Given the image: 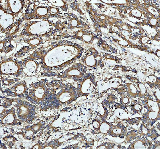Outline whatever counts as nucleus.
<instances>
[{"label": "nucleus", "instance_id": "f257e3e1", "mask_svg": "<svg viewBox=\"0 0 160 149\" xmlns=\"http://www.w3.org/2000/svg\"><path fill=\"white\" fill-rule=\"evenodd\" d=\"M50 91V85L47 79L32 83L29 85L26 99L32 104L45 105Z\"/></svg>", "mask_w": 160, "mask_h": 149}, {"label": "nucleus", "instance_id": "f03ea898", "mask_svg": "<svg viewBox=\"0 0 160 149\" xmlns=\"http://www.w3.org/2000/svg\"><path fill=\"white\" fill-rule=\"evenodd\" d=\"M53 27L48 20L28 22L25 24L24 28L18 36L49 37L54 34Z\"/></svg>", "mask_w": 160, "mask_h": 149}, {"label": "nucleus", "instance_id": "7ed1b4c3", "mask_svg": "<svg viewBox=\"0 0 160 149\" xmlns=\"http://www.w3.org/2000/svg\"><path fill=\"white\" fill-rule=\"evenodd\" d=\"M11 100L12 105L17 107L18 116L21 123L31 124L36 118L35 106L20 98H14Z\"/></svg>", "mask_w": 160, "mask_h": 149}, {"label": "nucleus", "instance_id": "20e7f679", "mask_svg": "<svg viewBox=\"0 0 160 149\" xmlns=\"http://www.w3.org/2000/svg\"><path fill=\"white\" fill-rule=\"evenodd\" d=\"M23 72L22 61L17 58L9 57L1 61V76L18 77Z\"/></svg>", "mask_w": 160, "mask_h": 149}, {"label": "nucleus", "instance_id": "39448f33", "mask_svg": "<svg viewBox=\"0 0 160 149\" xmlns=\"http://www.w3.org/2000/svg\"><path fill=\"white\" fill-rule=\"evenodd\" d=\"M28 87L25 81H19L16 83L13 86L2 91L3 94H5L7 96L18 98H26L27 97Z\"/></svg>", "mask_w": 160, "mask_h": 149}, {"label": "nucleus", "instance_id": "423d86ee", "mask_svg": "<svg viewBox=\"0 0 160 149\" xmlns=\"http://www.w3.org/2000/svg\"><path fill=\"white\" fill-rule=\"evenodd\" d=\"M23 16L25 20L27 21L34 19L47 20L49 17V5L37 6L29 13H26Z\"/></svg>", "mask_w": 160, "mask_h": 149}, {"label": "nucleus", "instance_id": "0eeeda50", "mask_svg": "<svg viewBox=\"0 0 160 149\" xmlns=\"http://www.w3.org/2000/svg\"><path fill=\"white\" fill-rule=\"evenodd\" d=\"M15 17L9 13L1 4L0 11V27L1 32L4 34L7 29L14 23Z\"/></svg>", "mask_w": 160, "mask_h": 149}, {"label": "nucleus", "instance_id": "6e6552de", "mask_svg": "<svg viewBox=\"0 0 160 149\" xmlns=\"http://www.w3.org/2000/svg\"><path fill=\"white\" fill-rule=\"evenodd\" d=\"M23 72L25 75L31 76L35 75L38 72L40 62L30 56L22 60Z\"/></svg>", "mask_w": 160, "mask_h": 149}, {"label": "nucleus", "instance_id": "1a4fd4ad", "mask_svg": "<svg viewBox=\"0 0 160 149\" xmlns=\"http://www.w3.org/2000/svg\"><path fill=\"white\" fill-rule=\"evenodd\" d=\"M21 123L16 114V109L13 107L9 110L6 109L1 114V124L3 125H15Z\"/></svg>", "mask_w": 160, "mask_h": 149}, {"label": "nucleus", "instance_id": "9d476101", "mask_svg": "<svg viewBox=\"0 0 160 149\" xmlns=\"http://www.w3.org/2000/svg\"><path fill=\"white\" fill-rule=\"evenodd\" d=\"M6 9L15 17L16 18L24 8L25 6L26 1L8 0L6 1Z\"/></svg>", "mask_w": 160, "mask_h": 149}, {"label": "nucleus", "instance_id": "9b49d317", "mask_svg": "<svg viewBox=\"0 0 160 149\" xmlns=\"http://www.w3.org/2000/svg\"><path fill=\"white\" fill-rule=\"evenodd\" d=\"M84 71L81 65L74 66L65 72L62 75L64 77H72L77 81L83 76Z\"/></svg>", "mask_w": 160, "mask_h": 149}, {"label": "nucleus", "instance_id": "f8f14e48", "mask_svg": "<svg viewBox=\"0 0 160 149\" xmlns=\"http://www.w3.org/2000/svg\"><path fill=\"white\" fill-rule=\"evenodd\" d=\"M17 36L18 35H14L7 36L3 40H1L0 50L1 53H8L12 51L14 48V46L12 45V41L14 38Z\"/></svg>", "mask_w": 160, "mask_h": 149}, {"label": "nucleus", "instance_id": "ddd939ff", "mask_svg": "<svg viewBox=\"0 0 160 149\" xmlns=\"http://www.w3.org/2000/svg\"><path fill=\"white\" fill-rule=\"evenodd\" d=\"M25 20L24 16L20 18L18 20L16 21L5 32V34L7 36L14 35H16L17 33L18 32L19 30L20 29V25Z\"/></svg>", "mask_w": 160, "mask_h": 149}, {"label": "nucleus", "instance_id": "4468645a", "mask_svg": "<svg viewBox=\"0 0 160 149\" xmlns=\"http://www.w3.org/2000/svg\"><path fill=\"white\" fill-rule=\"evenodd\" d=\"M23 41L29 44L32 50L36 49L40 45L43 43V40L37 37H33L32 38H24L23 39Z\"/></svg>", "mask_w": 160, "mask_h": 149}, {"label": "nucleus", "instance_id": "2eb2a0df", "mask_svg": "<svg viewBox=\"0 0 160 149\" xmlns=\"http://www.w3.org/2000/svg\"><path fill=\"white\" fill-rule=\"evenodd\" d=\"M19 80L20 79L18 78H8L1 77V85L10 86Z\"/></svg>", "mask_w": 160, "mask_h": 149}, {"label": "nucleus", "instance_id": "dca6fc26", "mask_svg": "<svg viewBox=\"0 0 160 149\" xmlns=\"http://www.w3.org/2000/svg\"><path fill=\"white\" fill-rule=\"evenodd\" d=\"M32 50V49L31 47L29 45V46H24L20 50L18 51L17 53L15 55V56L17 57H19V58L22 57L26 55V54H28Z\"/></svg>", "mask_w": 160, "mask_h": 149}, {"label": "nucleus", "instance_id": "f3484780", "mask_svg": "<svg viewBox=\"0 0 160 149\" xmlns=\"http://www.w3.org/2000/svg\"><path fill=\"white\" fill-rule=\"evenodd\" d=\"M44 124V122L41 121L38 123L37 124H34L32 126H30V128L34 132V134H36L41 130Z\"/></svg>", "mask_w": 160, "mask_h": 149}, {"label": "nucleus", "instance_id": "a211bd4d", "mask_svg": "<svg viewBox=\"0 0 160 149\" xmlns=\"http://www.w3.org/2000/svg\"><path fill=\"white\" fill-rule=\"evenodd\" d=\"M79 24V22L78 19H74L72 20L71 21V25H72V27H77V26Z\"/></svg>", "mask_w": 160, "mask_h": 149}, {"label": "nucleus", "instance_id": "6ab92c4d", "mask_svg": "<svg viewBox=\"0 0 160 149\" xmlns=\"http://www.w3.org/2000/svg\"><path fill=\"white\" fill-rule=\"evenodd\" d=\"M42 145H40V144H36V145H34L33 146H32V149H42Z\"/></svg>", "mask_w": 160, "mask_h": 149}]
</instances>
